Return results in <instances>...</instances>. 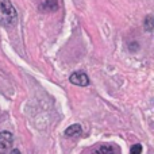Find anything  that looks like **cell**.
<instances>
[{
	"label": "cell",
	"instance_id": "obj_1",
	"mask_svg": "<svg viewBox=\"0 0 154 154\" xmlns=\"http://www.w3.org/2000/svg\"><path fill=\"white\" fill-rule=\"evenodd\" d=\"M18 22V12L11 0H0V23L3 26H15Z\"/></svg>",
	"mask_w": 154,
	"mask_h": 154
},
{
	"label": "cell",
	"instance_id": "obj_6",
	"mask_svg": "<svg viewBox=\"0 0 154 154\" xmlns=\"http://www.w3.org/2000/svg\"><path fill=\"white\" fill-rule=\"evenodd\" d=\"M143 26H145V29H146L149 32L153 31V16H152V15H147V16H146Z\"/></svg>",
	"mask_w": 154,
	"mask_h": 154
},
{
	"label": "cell",
	"instance_id": "obj_2",
	"mask_svg": "<svg viewBox=\"0 0 154 154\" xmlns=\"http://www.w3.org/2000/svg\"><path fill=\"white\" fill-rule=\"evenodd\" d=\"M14 137L10 131H0V154H10L12 150Z\"/></svg>",
	"mask_w": 154,
	"mask_h": 154
},
{
	"label": "cell",
	"instance_id": "obj_8",
	"mask_svg": "<svg viewBox=\"0 0 154 154\" xmlns=\"http://www.w3.org/2000/svg\"><path fill=\"white\" fill-rule=\"evenodd\" d=\"M141 153H142V146L139 143L131 146V154H141Z\"/></svg>",
	"mask_w": 154,
	"mask_h": 154
},
{
	"label": "cell",
	"instance_id": "obj_7",
	"mask_svg": "<svg viewBox=\"0 0 154 154\" xmlns=\"http://www.w3.org/2000/svg\"><path fill=\"white\" fill-rule=\"evenodd\" d=\"M92 154H114V150H112L109 146H101L100 149L95 150Z\"/></svg>",
	"mask_w": 154,
	"mask_h": 154
},
{
	"label": "cell",
	"instance_id": "obj_4",
	"mask_svg": "<svg viewBox=\"0 0 154 154\" xmlns=\"http://www.w3.org/2000/svg\"><path fill=\"white\" fill-rule=\"evenodd\" d=\"M42 10L46 11H57L58 10V0H45V3L42 4Z\"/></svg>",
	"mask_w": 154,
	"mask_h": 154
},
{
	"label": "cell",
	"instance_id": "obj_9",
	"mask_svg": "<svg viewBox=\"0 0 154 154\" xmlns=\"http://www.w3.org/2000/svg\"><path fill=\"white\" fill-rule=\"evenodd\" d=\"M10 154H22V153L19 152L18 149H14V150H11V152H10Z\"/></svg>",
	"mask_w": 154,
	"mask_h": 154
},
{
	"label": "cell",
	"instance_id": "obj_3",
	"mask_svg": "<svg viewBox=\"0 0 154 154\" xmlns=\"http://www.w3.org/2000/svg\"><path fill=\"white\" fill-rule=\"evenodd\" d=\"M69 81L73 85H79V87H87L89 85V79L84 72H75L69 77Z\"/></svg>",
	"mask_w": 154,
	"mask_h": 154
},
{
	"label": "cell",
	"instance_id": "obj_5",
	"mask_svg": "<svg viewBox=\"0 0 154 154\" xmlns=\"http://www.w3.org/2000/svg\"><path fill=\"white\" fill-rule=\"evenodd\" d=\"M81 133V126L80 125H72L65 130V137H75V135H79Z\"/></svg>",
	"mask_w": 154,
	"mask_h": 154
}]
</instances>
